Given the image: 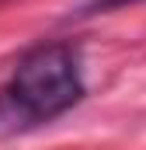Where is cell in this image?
<instances>
[{"label":"cell","instance_id":"6da1fadb","mask_svg":"<svg viewBox=\"0 0 146 150\" xmlns=\"http://www.w3.org/2000/svg\"><path fill=\"white\" fill-rule=\"evenodd\" d=\"M87 94L80 45L52 38L32 45L0 87V133H25L49 126L77 108Z\"/></svg>","mask_w":146,"mask_h":150},{"label":"cell","instance_id":"7a4b0ae2","mask_svg":"<svg viewBox=\"0 0 146 150\" xmlns=\"http://www.w3.org/2000/svg\"><path fill=\"white\" fill-rule=\"evenodd\" d=\"M132 4H146V0H87L77 7L73 18H91V14H105V11H122V7H132Z\"/></svg>","mask_w":146,"mask_h":150}]
</instances>
